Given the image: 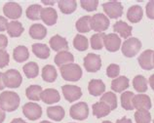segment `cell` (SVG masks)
Masks as SVG:
<instances>
[{"label":"cell","mask_w":154,"mask_h":123,"mask_svg":"<svg viewBox=\"0 0 154 123\" xmlns=\"http://www.w3.org/2000/svg\"><path fill=\"white\" fill-rule=\"evenodd\" d=\"M20 96L16 92L5 91L0 94V108L4 112H14L20 106Z\"/></svg>","instance_id":"6da1fadb"},{"label":"cell","mask_w":154,"mask_h":123,"mask_svg":"<svg viewBox=\"0 0 154 123\" xmlns=\"http://www.w3.org/2000/svg\"><path fill=\"white\" fill-rule=\"evenodd\" d=\"M60 71L63 78L66 81H78L82 76V68H80V65L73 63L63 65L60 67Z\"/></svg>","instance_id":"7a4b0ae2"},{"label":"cell","mask_w":154,"mask_h":123,"mask_svg":"<svg viewBox=\"0 0 154 123\" xmlns=\"http://www.w3.org/2000/svg\"><path fill=\"white\" fill-rule=\"evenodd\" d=\"M141 48V42L135 37L128 38L126 41H124L122 44V53L127 58H132L135 57L137 53L140 52Z\"/></svg>","instance_id":"3957f363"},{"label":"cell","mask_w":154,"mask_h":123,"mask_svg":"<svg viewBox=\"0 0 154 123\" xmlns=\"http://www.w3.org/2000/svg\"><path fill=\"white\" fill-rule=\"evenodd\" d=\"M3 79L6 87L19 88L23 82V77L17 69H8L3 73Z\"/></svg>","instance_id":"277c9868"},{"label":"cell","mask_w":154,"mask_h":123,"mask_svg":"<svg viewBox=\"0 0 154 123\" xmlns=\"http://www.w3.org/2000/svg\"><path fill=\"white\" fill-rule=\"evenodd\" d=\"M110 22L104 14H95L91 18V28L93 30L98 31L99 33L106 30Z\"/></svg>","instance_id":"5b68a950"},{"label":"cell","mask_w":154,"mask_h":123,"mask_svg":"<svg viewBox=\"0 0 154 123\" xmlns=\"http://www.w3.org/2000/svg\"><path fill=\"white\" fill-rule=\"evenodd\" d=\"M104 13L110 19H118L123 15V6L119 1H109L103 5Z\"/></svg>","instance_id":"8992f818"},{"label":"cell","mask_w":154,"mask_h":123,"mask_svg":"<svg viewBox=\"0 0 154 123\" xmlns=\"http://www.w3.org/2000/svg\"><path fill=\"white\" fill-rule=\"evenodd\" d=\"M23 112L27 119L31 121L37 120L42 115V108L35 102H26L23 106Z\"/></svg>","instance_id":"52a82bcc"},{"label":"cell","mask_w":154,"mask_h":123,"mask_svg":"<svg viewBox=\"0 0 154 123\" xmlns=\"http://www.w3.org/2000/svg\"><path fill=\"white\" fill-rule=\"evenodd\" d=\"M70 116L76 120H85L89 115V108L85 102H80L73 105L69 110Z\"/></svg>","instance_id":"ba28073f"},{"label":"cell","mask_w":154,"mask_h":123,"mask_svg":"<svg viewBox=\"0 0 154 123\" xmlns=\"http://www.w3.org/2000/svg\"><path fill=\"white\" fill-rule=\"evenodd\" d=\"M84 67L88 72H97L102 67V60L100 57L97 54L89 53L84 58Z\"/></svg>","instance_id":"9c48e42d"},{"label":"cell","mask_w":154,"mask_h":123,"mask_svg":"<svg viewBox=\"0 0 154 123\" xmlns=\"http://www.w3.org/2000/svg\"><path fill=\"white\" fill-rule=\"evenodd\" d=\"M62 91L64 99L69 102L79 100L82 96V90L75 85H63L62 87Z\"/></svg>","instance_id":"30bf717a"},{"label":"cell","mask_w":154,"mask_h":123,"mask_svg":"<svg viewBox=\"0 0 154 123\" xmlns=\"http://www.w3.org/2000/svg\"><path fill=\"white\" fill-rule=\"evenodd\" d=\"M3 13L8 19L17 20L22 17L23 9L22 7L16 2H8L3 7Z\"/></svg>","instance_id":"8fae6325"},{"label":"cell","mask_w":154,"mask_h":123,"mask_svg":"<svg viewBox=\"0 0 154 123\" xmlns=\"http://www.w3.org/2000/svg\"><path fill=\"white\" fill-rule=\"evenodd\" d=\"M103 46L109 52H116L119 50L121 46V38L116 33L106 34L104 37Z\"/></svg>","instance_id":"7c38bea8"},{"label":"cell","mask_w":154,"mask_h":123,"mask_svg":"<svg viewBox=\"0 0 154 123\" xmlns=\"http://www.w3.org/2000/svg\"><path fill=\"white\" fill-rule=\"evenodd\" d=\"M134 109L137 110H148L151 109V101L150 98L145 94H139L135 95L133 100Z\"/></svg>","instance_id":"4fadbf2b"},{"label":"cell","mask_w":154,"mask_h":123,"mask_svg":"<svg viewBox=\"0 0 154 123\" xmlns=\"http://www.w3.org/2000/svg\"><path fill=\"white\" fill-rule=\"evenodd\" d=\"M153 54H154V51L145 50L143 53H141V54L140 55L137 61H139V64L143 69H145V71H150V69H152L154 68Z\"/></svg>","instance_id":"5bb4252c"},{"label":"cell","mask_w":154,"mask_h":123,"mask_svg":"<svg viewBox=\"0 0 154 123\" xmlns=\"http://www.w3.org/2000/svg\"><path fill=\"white\" fill-rule=\"evenodd\" d=\"M50 46L54 51L56 52H62V51H66L68 49V43L67 40L60 36L59 34L54 35L49 41Z\"/></svg>","instance_id":"9a60e30c"},{"label":"cell","mask_w":154,"mask_h":123,"mask_svg":"<svg viewBox=\"0 0 154 123\" xmlns=\"http://www.w3.org/2000/svg\"><path fill=\"white\" fill-rule=\"evenodd\" d=\"M41 20L47 26H54L58 20L57 11L52 7L43 8L41 11Z\"/></svg>","instance_id":"2e32d148"},{"label":"cell","mask_w":154,"mask_h":123,"mask_svg":"<svg viewBox=\"0 0 154 123\" xmlns=\"http://www.w3.org/2000/svg\"><path fill=\"white\" fill-rule=\"evenodd\" d=\"M60 93L56 89L48 88L42 91L41 93V100L47 105H52L55 104V102H60Z\"/></svg>","instance_id":"e0dca14e"},{"label":"cell","mask_w":154,"mask_h":123,"mask_svg":"<svg viewBox=\"0 0 154 123\" xmlns=\"http://www.w3.org/2000/svg\"><path fill=\"white\" fill-rule=\"evenodd\" d=\"M88 90H89V93H90L92 96L98 97L102 95L105 91V85L103 82V80H100V79H92L89 82Z\"/></svg>","instance_id":"ac0fdd59"},{"label":"cell","mask_w":154,"mask_h":123,"mask_svg":"<svg viewBox=\"0 0 154 123\" xmlns=\"http://www.w3.org/2000/svg\"><path fill=\"white\" fill-rule=\"evenodd\" d=\"M111 109L110 108L105 104V102L100 101L97 102L93 105V114L97 117V118H102L108 115L110 113Z\"/></svg>","instance_id":"d6986e66"},{"label":"cell","mask_w":154,"mask_h":123,"mask_svg":"<svg viewBox=\"0 0 154 123\" xmlns=\"http://www.w3.org/2000/svg\"><path fill=\"white\" fill-rule=\"evenodd\" d=\"M132 27L129 26L127 23L123 22V20H119V22H116L113 26V30L114 32L119 33L121 37L124 38H128L132 35Z\"/></svg>","instance_id":"ffe728a7"},{"label":"cell","mask_w":154,"mask_h":123,"mask_svg":"<svg viewBox=\"0 0 154 123\" xmlns=\"http://www.w3.org/2000/svg\"><path fill=\"white\" fill-rule=\"evenodd\" d=\"M73 61H74L73 55L68 51H62L58 53L55 57V64L60 68L68 64H72Z\"/></svg>","instance_id":"44dd1931"},{"label":"cell","mask_w":154,"mask_h":123,"mask_svg":"<svg viewBox=\"0 0 154 123\" xmlns=\"http://www.w3.org/2000/svg\"><path fill=\"white\" fill-rule=\"evenodd\" d=\"M129 78L126 76H118L112 80L111 82V89L116 93L123 92L129 87Z\"/></svg>","instance_id":"7402d4cb"},{"label":"cell","mask_w":154,"mask_h":123,"mask_svg":"<svg viewBox=\"0 0 154 123\" xmlns=\"http://www.w3.org/2000/svg\"><path fill=\"white\" fill-rule=\"evenodd\" d=\"M32 52L39 59L45 60L50 56V49L46 44L42 43H34L32 45Z\"/></svg>","instance_id":"603a6c76"},{"label":"cell","mask_w":154,"mask_h":123,"mask_svg":"<svg viewBox=\"0 0 154 123\" xmlns=\"http://www.w3.org/2000/svg\"><path fill=\"white\" fill-rule=\"evenodd\" d=\"M143 8L139 5H134L129 8L127 12V19L132 23H139L143 19Z\"/></svg>","instance_id":"cb8c5ba5"},{"label":"cell","mask_w":154,"mask_h":123,"mask_svg":"<svg viewBox=\"0 0 154 123\" xmlns=\"http://www.w3.org/2000/svg\"><path fill=\"white\" fill-rule=\"evenodd\" d=\"M47 30L41 24H34L29 28V35L33 39L41 40L46 36Z\"/></svg>","instance_id":"d4e9b609"},{"label":"cell","mask_w":154,"mask_h":123,"mask_svg":"<svg viewBox=\"0 0 154 123\" xmlns=\"http://www.w3.org/2000/svg\"><path fill=\"white\" fill-rule=\"evenodd\" d=\"M47 115L51 119L55 121H60L66 115V112L63 106H49L47 109Z\"/></svg>","instance_id":"484cf974"},{"label":"cell","mask_w":154,"mask_h":123,"mask_svg":"<svg viewBox=\"0 0 154 123\" xmlns=\"http://www.w3.org/2000/svg\"><path fill=\"white\" fill-rule=\"evenodd\" d=\"M23 27L22 23L18 22V20H13L8 24L7 27V32L11 37H19L21 36L23 32Z\"/></svg>","instance_id":"4316f807"},{"label":"cell","mask_w":154,"mask_h":123,"mask_svg":"<svg viewBox=\"0 0 154 123\" xmlns=\"http://www.w3.org/2000/svg\"><path fill=\"white\" fill-rule=\"evenodd\" d=\"M13 58L18 63H23V62L27 61L28 58H29L28 49L26 46H23V45L16 47L13 52Z\"/></svg>","instance_id":"83f0119b"},{"label":"cell","mask_w":154,"mask_h":123,"mask_svg":"<svg viewBox=\"0 0 154 123\" xmlns=\"http://www.w3.org/2000/svg\"><path fill=\"white\" fill-rule=\"evenodd\" d=\"M58 5L62 13L68 15L72 14L76 10L77 3L75 0H60L58 1Z\"/></svg>","instance_id":"f1b7e54d"},{"label":"cell","mask_w":154,"mask_h":123,"mask_svg":"<svg viewBox=\"0 0 154 123\" xmlns=\"http://www.w3.org/2000/svg\"><path fill=\"white\" fill-rule=\"evenodd\" d=\"M91 18L90 16H84L81 17L75 24L76 30L81 33H85V32H89L91 28Z\"/></svg>","instance_id":"f546056e"},{"label":"cell","mask_w":154,"mask_h":123,"mask_svg":"<svg viewBox=\"0 0 154 123\" xmlns=\"http://www.w3.org/2000/svg\"><path fill=\"white\" fill-rule=\"evenodd\" d=\"M57 76H58V73H57L56 68L51 65H47L43 68L42 69V78L44 81L49 82L52 83L57 79Z\"/></svg>","instance_id":"4dcf8cb0"},{"label":"cell","mask_w":154,"mask_h":123,"mask_svg":"<svg viewBox=\"0 0 154 123\" xmlns=\"http://www.w3.org/2000/svg\"><path fill=\"white\" fill-rule=\"evenodd\" d=\"M42 87L39 85H30L26 90V95L31 101H39L41 100Z\"/></svg>","instance_id":"1f68e13d"},{"label":"cell","mask_w":154,"mask_h":123,"mask_svg":"<svg viewBox=\"0 0 154 123\" xmlns=\"http://www.w3.org/2000/svg\"><path fill=\"white\" fill-rule=\"evenodd\" d=\"M42 6L39 4H33L30 5L29 7H27V9L26 11V17L31 20H38L41 19V11H42Z\"/></svg>","instance_id":"d6a6232c"},{"label":"cell","mask_w":154,"mask_h":123,"mask_svg":"<svg viewBox=\"0 0 154 123\" xmlns=\"http://www.w3.org/2000/svg\"><path fill=\"white\" fill-rule=\"evenodd\" d=\"M133 86L136 91L140 93H143L147 91V79L143 75H137L133 79Z\"/></svg>","instance_id":"836d02e7"},{"label":"cell","mask_w":154,"mask_h":123,"mask_svg":"<svg viewBox=\"0 0 154 123\" xmlns=\"http://www.w3.org/2000/svg\"><path fill=\"white\" fill-rule=\"evenodd\" d=\"M23 69L27 78H35L36 76H38L39 68L38 65L34 62H29V63L23 65Z\"/></svg>","instance_id":"e575fe53"},{"label":"cell","mask_w":154,"mask_h":123,"mask_svg":"<svg viewBox=\"0 0 154 123\" xmlns=\"http://www.w3.org/2000/svg\"><path fill=\"white\" fill-rule=\"evenodd\" d=\"M135 97V94L131 91L124 92L121 95V106L122 108L126 110H133L134 109V105H133V100Z\"/></svg>","instance_id":"d590c367"},{"label":"cell","mask_w":154,"mask_h":123,"mask_svg":"<svg viewBox=\"0 0 154 123\" xmlns=\"http://www.w3.org/2000/svg\"><path fill=\"white\" fill-rule=\"evenodd\" d=\"M100 101L105 102L111 110H114L117 108V97L113 92H106L100 98Z\"/></svg>","instance_id":"8d00e7d4"},{"label":"cell","mask_w":154,"mask_h":123,"mask_svg":"<svg viewBox=\"0 0 154 123\" xmlns=\"http://www.w3.org/2000/svg\"><path fill=\"white\" fill-rule=\"evenodd\" d=\"M73 46L76 50L81 52L87 50L89 47V42L87 37H85V36L81 34H77L73 39Z\"/></svg>","instance_id":"74e56055"},{"label":"cell","mask_w":154,"mask_h":123,"mask_svg":"<svg viewBox=\"0 0 154 123\" xmlns=\"http://www.w3.org/2000/svg\"><path fill=\"white\" fill-rule=\"evenodd\" d=\"M105 35L103 32L100 33H96L93 36H91V47L94 50H100L103 47V41Z\"/></svg>","instance_id":"f35d334b"},{"label":"cell","mask_w":154,"mask_h":123,"mask_svg":"<svg viewBox=\"0 0 154 123\" xmlns=\"http://www.w3.org/2000/svg\"><path fill=\"white\" fill-rule=\"evenodd\" d=\"M135 120L137 123H150L151 114L148 110H137L135 113Z\"/></svg>","instance_id":"ab89813d"},{"label":"cell","mask_w":154,"mask_h":123,"mask_svg":"<svg viewBox=\"0 0 154 123\" xmlns=\"http://www.w3.org/2000/svg\"><path fill=\"white\" fill-rule=\"evenodd\" d=\"M80 4L84 10L88 12H93L97 10V8L99 6V1L98 0H81Z\"/></svg>","instance_id":"60d3db41"},{"label":"cell","mask_w":154,"mask_h":123,"mask_svg":"<svg viewBox=\"0 0 154 123\" xmlns=\"http://www.w3.org/2000/svg\"><path fill=\"white\" fill-rule=\"evenodd\" d=\"M120 73V67L116 64L109 65L106 68V74L110 78H116Z\"/></svg>","instance_id":"b9f144b4"},{"label":"cell","mask_w":154,"mask_h":123,"mask_svg":"<svg viewBox=\"0 0 154 123\" xmlns=\"http://www.w3.org/2000/svg\"><path fill=\"white\" fill-rule=\"evenodd\" d=\"M10 56L5 50H0V68H3L9 65Z\"/></svg>","instance_id":"7bdbcfd3"},{"label":"cell","mask_w":154,"mask_h":123,"mask_svg":"<svg viewBox=\"0 0 154 123\" xmlns=\"http://www.w3.org/2000/svg\"><path fill=\"white\" fill-rule=\"evenodd\" d=\"M145 9H146V16L147 18L151 19V20H154V0H151V1H149L147 3L146 7H145Z\"/></svg>","instance_id":"ee69618b"},{"label":"cell","mask_w":154,"mask_h":123,"mask_svg":"<svg viewBox=\"0 0 154 123\" xmlns=\"http://www.w3.org/2000/svg\"><path fill=\"white\" fill-rule=\"evenodd\" d=\"M8 45L7 36L4 34H0V50H4Z\"/></svg>","instance_id":"f6af8a7d"},{"label":"cell","mask_w":154,"mask_h":123,"mask_svg":"<svg viewBox=\"0 0 154 123\" xmlns=\"http://www.w3.org/2000/svg\"><path fill=\"white\" fill-rule=\"evenodd\" d=\"M8 20L5 17H2L0 16V31H4L7 30V27H8Z\"/></svg>","instance_id":"bcb514c9"},{"label":"cell","mask_w":154,"mask_h":123,"mask_svg":"<svg viewBox=\"0 0 154 123\" xmlns=\"http://www.w3.org/2000/svg\"><path fill=\"white\" fill-rule=\"evenodd\" d=\"M116 123H132V120L127 117H122L116 121Z\"/></svg>","instance_id":"7dc6e473"},{"label":"cell","mask_w":154,"mask_h":123,"mask_svg":"<svg viewBox=\"0 0 154 123\" xmlns=\"http://www.w3.org/2000/svg\"><path fill=\"white\" fill-rule=\"evenodd\" d=\"M5 83H4V79H3V73L0 72V90H3L5 88Z\"/></svg>","instance_id":"c3c4849f"},{"label":"cell","mask_w":154,"mask_h":123,"mask_svg":"<svg viewBox=\"0 0 154 123\" xmlns=\"http://www.w3.org/2000/svg\"><path fill=\"white\" fill-rule=\"evenodd\" d=\"M5 117H6V115H5V112L0 108V123H2L4 120H5Z\"/></svg>","instance_id":"681fc988"},{"label":"cell","mask_w":154,"mask_h":123,"mask_svg":"<svg viewBox=\"0 0 154 123\" xmlns=\"http://www.w3.org/2000/svg\"><path fill=\"white\" fill-rule=\"evenodd\" d=\"M148 81H149V84H150L152 90L154 91V74H152L150 77H149V80Z\"/></svg>","instance_id":"f907efd6"},{"label":"cell","mask_w":154,"mask_h":123,"mask_svg":"<svg viewBox=\"0 0 154 123\" xmlns=\"http://www.w3.org/2000/svg\"><path fill=\"white\" fill-rule=\"evenodd\" d=\"M11 123H26L25 120H23L22 118H15L11 121Z\"/></svg>","instance_id":"816d5d0a"},{"label":"cell","mask_w":154,"mask_h":123,"mask_svg":"<svg viewBox=\"0 0 154 123\" xmlns=\"http://www.w3.org/2000/svg\"><path fill=\"white\" fill-rule=\"evenodd\" d=\"M42 3H44V4H46V5H54L55 4V1H42Z\"/></svg>","instance_id":"f5cc1de1"},{"label":"cell","mask_w":154,"mask_h":123,"mask_svg":"<svg viewBox=\"0 0 154 123\" xmlns=\"http://www.w3.org/2000/svg\"><path fill=\"white\" fill-rule=\"evenodd\" d=\"M40 123H52V122H49V121H46V120H44V121H41Z\"/></svg>","instance_id":"db71d44e"},{"label":"cell","mask_w":154,"mask_h":123,"mask_svg":"<svg viewBox=\"0 0 154 123\" xmlns=\"http://www.w3.org/2000/svg\"><path fill=\"white\" fill-rule=\"evenodd\" d=\"M103 123H112V122H110V121H108V120H106V121H103Z\"/></svg>","instance_id":"11a10c76"},{"label":"cell","mask_w":154,"mask_h":123,"mask_svg":"<svg viewBox=\"0 0 154 123\" xmlns=\"http://www.w3.org/2000/svg\"><path fill=\"white\" fill-rule=\"evenodd\" d=\"M153 65H154V54H153Z\"/></svg>","instance_id":"9f6ffc18"},{"label":"cell","mask_w":154,"mask_h":123,"mask_svg":"<svg viewBox=\"0 0 154 123\" xmlns=\"http://www.w3.org/2000/svg\"><path fill=\"white\" fill-rule=\"evenodd\" d=\"M153 123H154V120H153Z\"/></svg>","instance_id":"6f0895ef"}]
</instances>
